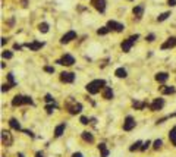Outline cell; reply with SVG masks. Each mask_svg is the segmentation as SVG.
Listing matches in <instances>:
<instances>
[{"label": "cell", "mask_w": 176, "mask_h": 157, "mask_svg": "<svg viewBox=\"0 0 176 157\" xmlns=\"http://www.w3.org/2000/svg\"><path fill=\"white\" fill-rule=\"evenodd\" d=\"M176 46V37H170V38H167L163 44H161V50H167V49H172V47H175Z\"/></svg>", "instance_id": "5bb4252c"}, {"label": "cell", "mask_w": 176, "mask_h": 157, "mask_svg": "<svg viewBox=\"0 0 176 157\" xmlns=\"http://www.w3.org/2000/svg\"><path fill=\"white\" fill-rule=\"evenodd\" d=\"M150 145H151V141L147 140L145 142H144V144H142V147H141V151H145V150H147V148H148Z\"/></svg>", "instance_id": "d590c367"}, {"label": "cell", "mask_w": 176, "mask_h": 157, "mask_svg": "<svg viewBox=\"0 0 176 157\" xmlns=\"http://www.w3.org/2000/svg\"><path fill=\"white\" fill-rule=\"evenodd\" d=\"M175 116H176V112H175V113H170V115H167L166 118H161V119H158L156 123H157V125H158V123H163L164 121H166V119H170V118H175Z\"/></svg>", "instance_id": "1f68e13d"}, {"label": "cell", "mask_w": 176, "mask_h": 157, "mask_svg": "<svg viewBox=\"0 0 176 157\" xmlns=\"http://www.w3.org/2000/svg\"><path fill=\"white\" fill-rule=\"evenodd\" d=\"M115 75L118 76V78H126L128 76V72L125 68H118V69L115 70Z\"/></svg>", "instance_id": "cb8c5ba5"}, {"label": "cell", "mask_w": 176, "mask_h": 157, "mask_svg": "<svg viewBox=\"0 0 176 157\" xmlns=\"http://www.w3.org/2000/svg\"><path fill=\"white\" fill-rule=\"evenodd\" d=\"M22 131H24V132H25V134H27V135H30V137H31V138H34V137H35L34 134H33V132H31V131H28V129H22Z\"/></svg>", "instance_id": "60d3db41"}, {"label": "cell", "mask_w": 176, "mask_h": 157, "mask_svg": "<svg viewBox=\"0 0 176 157\" xmlns=\"http://www.w3.org/2000/svg\"><path fill=\"white\" fill-rule=\"evenodd\" d=\"M167 4L170 7H173V6H176V0H167Z\"/></svg>", "instance_id": "b9f144b4"}, {"label": "cell", "mask_w": 176, "mask_h": 157, "mask_svg": "<svg viewBox=\"0 0 176 157\" xmlns=\"http://www.w3.org/2000/svg\"><path fill=\"white\" fill-rule=\"evenodd\" d=\"M98 150H100L101 157H109V150H107V147H106L104 142H100V144H98Z\"/></svg>", "instance_id": "44dd1931"}, {"label": "cell", "mask_w": 176, "mask_h": 157, "mask_svg": "<svg viewBox=\"0 0 176 157\" xmlns=\"http://www.w3.org/2000/svg\"><path fill=\"white\" fill-rule=\"evenodd\" d=\"M169 140H170V142L176 147V126H173V128L170 129V132H169Z\"/></svg>", "instance_id": "d4e9b609"}, {"label": "cell", "mask_w": 176, "mask_h": 157, "mask_svg": "<svg viewBox=\"0 0 176 157\" xmlns=\"http://www.w3.org/2000/svg\"><path fill=\"white\" fill-rule=\"evenodd\" d=\"M132 13H134V16L137 18V19H141L142 15H144V4H137L132 9Z\"/></svg>", "instance_id": "2e32d148"}, {"label": "cell", "mask_w": 176, "mask_h": 157, "mask_svg": "<svg viewBox=\"0 0 176 157\" xmlns=\"http://www.w3.org/2000/svg\"><path fill=\"white\" fill-rule=\"evenodd\" d=\"M65 109L69 112L70 115H78L82 112V104L78 103L73 97H69L66 101H65Z\"/></svg>", "instance_id": "6da1fadb"}, {"label": "cell", "mask_w": 176, "mask_h": 157, "mask_svg": "<svg viewBox=\"0 0 176 157\" xmlns=\"http://www.w3.org/2000/svg\"><path fill=\"white\" fill-rule=\"evenodd\" d=\"M81 137H82V140L87 141V142H94V137H92V134L88 132V131H84V132L81 134Z\"/></svg>", "instance_id": "7402d4cb"}, {"label": "cell", "mask_w": 176, "mask_h": 157, "mask_svg": "<svg viewBox=\"0 0 176 157\" xmlns=\"http://www.w3.org/2000/svg\"><path fill=\"white\" fill-rule=\"evenodd\" d=\"M141 147H142V142H141V141H135V142L129 147V151H137V150H141Z\"/></svg>", "instance_id": "4316f807"}, {"label": "cell", "mask_w": 176, "mask_h": 157, "mask_svg": "<svg viewBox=\"0 0 176 157\" xmlns=\"http://www.w3.org/2000/svg\"><path fill=\"white\" fill-rule=\"evenodd\" d=\"M106 87V81L104 79H92L91 82L87 84V91L89 94H97L100 93V90H104Z\"/></svg>", "instance_id": "7a4b0ae2"}, {"label": "cell", "mask_w": 176, "mask_h": 157, "mask_svg": "<svg viewBox=\"0 0 176 157\" xmlns=\"http://www.w3.org/2000/svg\"><path fill=\"white\" fill-rule=\"evenodd\" d=\"M109 31H110V30H109L107 27H101L100 30H97V34H98V35H106Z\"/></svg>", "instance_id": "4dcf8cb0"}, {"label": "cell", "mask_w": 176, "mask_h": 157, "mask_svg": "<svg viewBox=\"0 0 176 157\" xmlns=\"http://www.w3.org/2000/svg\"><path fill=\"white\" fill-rule=\"evenodd\" d=\"M10 88H12V87H10L9 84H3V85H1V91H3V93H7Z\"/></svg>", "instance_id": "74e56055"}, {"label": "cell", "mask_w": 176, "mask_h": 157, "mask_svg": "<svg viewBox=\"0 0 176 157\" xmlns=\"http://www.w3.org/2000/svg\"><path fill=\"white\" fill-rule=\"evenodd\" d=\"M21 49H22V46H21V44H13V50H21Z\"/></svg>", "instance_id": "7bdbcfd3"}, {"label": "cell", "mask_w": 176, "mask_h": 157, "mask_svg": "<svg viewBox=\"0 0 176 157\" xmlns=\"http://www.w3.org/2000/svg\"><path fill=\"white\" fill-rule=\"evenodd\" d=\"M160 93L163 94V96H169V94H175L176 93V88L175 87H169V85H163V87H160Z\"/></svg>", "instance_id": "e0dca14e"}, {"label": "cell", "mask_w": 176, "mask_h": 157, "mask_svg": "<svg viewBox=\"0 0 176 157\" xmlns=\"http://www.w3.org/2000/svg\"><path fill=\"white\" fill-rule=\"evenodd\" d=\"M132 106H134V109H137V110H142V109H145L147 107V101H132Z\"/></svg>", "instance_id": "603a6c76"}, {"label": "cell", "mask_w": 176, "mask_h": 157, "mask_svg": "<svg viewBox=\"0 0 176 157\" xmlns=\"http://www.w3.org/2000/svg\"><path fill=\"white\" fill-rule=\"evenodd\" d=\"M72 157H84V156H82L81 153H73V154H72Z\"/></svg>", "instance_id": "f6af8a7d"}, {"label": "cell", "mask_w": 176, "mask_h": 157, "mask_svg": "<svg viewBox=\"0 0 176 157\" xmlns=\"http://www.w3.org/2000/svg\"><path fill=\"white\" fill-rule=\"evenodd\" d=\"M1 56H3V59H12V57H13V53L9 52V50H6V52L1 53Z\"/></svg>", "instance_id": "e575fe53"}, {"label": "cell", "mask_w": 176, "mask_h": 157, "mask_svg": "<svg viewBox=\"0 0 176 157\" xmlns=\"http://www.w3.org/2000/svg\"><path fill=\"white\" fill-rule=\"evenodd\" d=\"M75 38H76V33H75V31H69V33H66V34L62 35L60 43H62V44H68V43H70V41L75 40Z\"/></svg>", "instance_id": "4fadbf2b"}, {"label": "cell", "mask_w": 176, "mask_h": 157, "mask_svg": "<svg viewBox=\"0 0 176 157\" xmlns=\"http://www.w3.org/2000/svg\"><path fill=\"white\" fill-rule=\"evenodd\" d=\"M44 100H46V103H47V104H54V98H53L52 94H46Z\"/></svg>", "instance_id": "f546056e"}, {"label": "cell", "mask_w": 176, "mask_h": 157, "mask_svg": "<svg viewBox=\"0 0 176 157\" xmlns=\"http://www.w3.org/2000/svg\"><path fill=\"white\" fill-rule=\"evenodd\" d=\"M54 109H56V104H46V112L49 115H52L53 112H54Z\"/></svg>", "instance_id": "d6a6232c"}, {"label": "cell", "mask_w": 176, "mask_h": 157, "mask_svg": "<svg viewBox=\"0 0 176 157\" xmlns=\"http://www.w3.org/2000/svg\"><path fill=\"white\" fill-rule=\"evenodd\" d=\"M6 43H7V38H4V37H3V38H1V46H4Z\"/></svg>", "instance_id": "bcb514c9"}, {"label": "cell", "mask_w": 176, "mask_h": 157, "mask_svg": "<svg viewBox=\"0 0 176 157\" xmlns=\"http://www.w3.org/2000/svg\"><path fill=\"white\" fill-rule=\"evenodd\" d=\"M137 126V122L132 116H126L125 121H123V131H132L134 128Z\"/></svg>", "instance_id": "ba28073f"}, {"label": "cell", "mask_w": 176, "mask_h": 157, "mask_svg": "<svg viewBox=\"0 0 176 157\" xmlns=\"http://www.w3.org/2000/svg\"><path fill=\"white\" fill-rule=\"evenodd\" d=\"M16 157H25V156H24L22 153H18V156H16Z\"/></svg>", "instance_id": "7dc6e473"}, {"label": "cell", "mask_w": 176, "mask_h": 157, "mask_svg": "<svg viewBox=\"0 0 176 157\" xmlns=\"http://www.w3.org/2000/svg\"><path fill=\"white\" fill-rule=\"evenodd\" d=\"M167 79H169V73H167V72H158L157 75H156V81L160 82V84L166 82Z\"/></svg>", "instance_id": "ac0fdd59"}, {"label": "cell", "mask_w": 176, "mask_h": 157, "mask_svg": "<svg viewBox=\"0 0 176 157\" xmlns=\"http://www.w3.org/2000/svg\"><path fill=\"white\" fill-rule=\"evenodd\" d=\"M169 16H170V12H163V13L157 18V21H158V22H163V21H166Z\"/></svg>", "instance_id": "83f0119b"}, {"label": "cell", "mask_w": 176, "mask_h": 157, "mask_svg": "<svg viewBox=\"0 0 176 157\" xmlns=\"http://www.w3.org/2000/svg\"><path fill=\"white\" fill-rule=\"evenodd\" d=\"M65 128H66V123L65 122L57 125V126L54 128V138H60V137L63 135V132H65Z\"/></svg>", "instance_id": "9a60e30c"}, {"label": "cell", "mask_w": 176, "mask_h": 157, "mask_svg": "<svg viewBox=\"0 0 176 157\" xmlns=\"http://www.w3.org/2000/svg\"><path fill=\"white\" fill-rule=\"evenodd\" d=\"M106 27H107L110 31H115V33H122L123 30H125V25H123V24H119V22H116V21H109Z\"/></svg>", "instance_id": "52a82bcc"}, {"label": "cell", "mask_w": 176, "mask_h": 157, "mask_svg": "<svg viewBox=\"0 0 176 157\" xmlns=\"http://www.w3.org/2000/svg\"><path fill=\"white\" fill-rule=\"evenodd\" d=\"M56 63H59V65H63V66H72L73 63H75V57L69 54V53H66V54H63L59 60H56Z\"/></svg>", "instance_id": "5b68a950"}, {"label": "cell", "mask_w": 176, "mask_h": 157, "mask_svg": "<svg viewBox=\"0 0 176 157\" xmlns=\"http://www.w3.org/2000/svg\"><path fill=\"white\" fill-rule=\"evenodd\" d=\"M24 104L34 106V101H33V98L30 96H21V94H18V96H15L12 98V106L18 107V106H24Z\"/></svg>", "instance_id": "3957f363"}, {"label": "cell", "mask_w": 176, "mask_h": 157, "mask_svg": "<svg viewBox=\"0 0 176 157\" xmlns=\"http://www.w3.org/2000/svg\"><path fill=\"white\" fill-rule=\"evenodd\" d=\"M79 122L82 123V125H88V123H89V119H88L87 116H81V118H79Z\"/></svg>", "instance_id": "8d00e7d4"}, {"label": "cell", "mask_w": 176, "mask_h": 157, "mask_svg": "<svg viewBox=\"0 0 176 157\" xmlns=\"http://www.w3.org/2000/svg\"><path fill=\"white\" fill-rule=\"evenodd\" d=\"M154 38H156V37H154V34H148V35H147V37H145V40H147L148 43H151V41H154Z\"/></svg>", "instance_id": "f35d334b"}, {"label": "cell", "mask_w": 176, "mask_h": 157, "mask_svg": "<svg viewBox=\"0 0 176 157\" xmlns=\"http://www.w3.org/2000/svg\"><path fill=\"white\" fill-rule=\"evenodd\" d=\"M153 144H154V145H153V147H154V150H158V148H161V145H163V141L158 138V140H156L154 142H153Z\"/></svg>", "instance_id": "836d02e7"}, {"label": "cell", "mask_w": 176, "mask_h": 157, "mask_svg": "<svg viewBox=\"0 0 176 157\" xmlns=\"http://www.w3.org/2000/svg\"><path fill=\"white\" fill-rule=\"evenodd\" d=\"M38 31L43 33V34L49 33V24H47V22H41V24H38Z\"/></svg>", "instance_id": "484cf974"}, {"label": "cell", "mask_w": 176, "mask_h": 157, "mask_svg": "<svg viewBox=\"0 0 176 157\" xmlns=\"http://www.w3.org/2000/svg\"><path fill=\"white\" fill-rule=\"evenodd\" d=\"M140 38V35L135 34V35H131V37H128L126 40H123L122 43H121V49H122L123 53H129L131 52V49H132V46L135 44V41Z\"/></svg>", "instance_id": "277c9868"}, {"label": "cell", "mask_w": 176, "mask_h": 157, "mask_svg": "<svg viewBox=\"0 0 176 157\" xmlns=\"http://www.w3.org/2000/svg\"><path fill=\"white\" fill-rule=\"evenodd\" d=\"M103 98L104 100H112L113 98V90L110 87H104V90H103Z\"/></svg>", "instance_id": "d6986e66"}, {"label": "cell", "mask_w": 176, "mask_h": 157, "mask_svg": "<svg viewBox=\"0 0 176 157\" xmlns=\"http://www.w3.org/2000/svg\"><path fill=\"white\" fill-rule=\"evenodd\" d=\"M24 47H27V49H30L33 52H37V50H40V49L44 47V43L43 41H31V43H25Z\"/></svg>", "instance_id": "30bf717a"}, {"label": "cell", "mask_w": 176, "mask_h": 157, "mask_svg": "<svg viewBox=\"0 0 176 157\" xmlns=\"http://www.w3.org/2000/svg\"><path fill=\"white\" fill-rule=\"evenodd\" d=\"M35 157H44V154H43L41 151H37V153H35Z\"/></svg>", "instance_id": "ee69618b"}, {"label": "cell", "mask_w": 176, "mask_h": 157, "mask_svg": "<svg viewBox=\"0 0 176 157\" xmlns=\"http://www.w3.org/2000/svg\"><path fill=\"white\" fill-rule=\"evenodd\" d=\"M1 144L4 147H10L13 144V137H12L10 131H6V129L1 131Z\"/></svg>", "instance_id": "8992f818"}, {"label": "cell", "mask_w": 176, "mask_h": 157, "mask_svg": "<svg viewBox=\"0 0 176 157\" xmlns=\"http://www.w3.org/2000/svg\"><path fill=\"white\" fill-rule=\"evenodd\" d=\"M7 81H9V85L10 87H15L16 85V82H15V79H13V73L10 72V73H7Z\"/></svg>", "instance_id": "f1b7e54d"}, {"label": "cell", "mask_w": 176, "mask_h": 157, "mask_svg": "<svg viewBox=\"0 0 176 157\" xmlns=\"http://www.w3.org/2000/svg\"><path fill=\"white\" fill-rule=\"evenodd\" d=\"M9 125H10V128H12V129H15V131H22V128H21V123H19V121H16L15 118L9 119Z\"/></svg>", "instance_id": "ffe728a7"}, {"label": "cell", "mask_w": 176, "mask_h": 157, "mask_svg": "<svg viewBox=\"0 0 176 157\" xmlns=\"http://www.w3.org/2000/svg\"><path fill=\"white\" fill-rule=\"evenodd\" d=\"M60 81L65 84H72L75 81V73L73 72H62L60 73Z\"/></svg>", "instance_id": "9c48e42d"}, {"label": "cell", "mask_w": 176, "mask_h": 157, "mask_svg": "<svg viewBox=\"0 0 176 157\" xmlns=\"http://www.w3.org/2000/svg\"><path fill=\"white\" fill-rule=\"evenodd\" d=\"M91 6L100 13H103L106 10V0H91Z\"/></svg>", "instance_id": "8fae6325"}, {"label": "cell", "mask_w": 176, "mask_h": 157, "mask_svg": "<svg viewBox=\"0 0 176 157\" xmlns=\"http://www.w3.org/2000/svg\"><path fill=\"white\" fill-rule=\"evenodd\" d=\"M44 70H46L47 73H53V72H54V68H53V66H44Z\"/></svg>", "instance_id": "ab89813d"}, {"label": "cell", "mask_w": 176, "mask_h": 157, "mask_svg": "<svg viewBox=\"0 0 176 157\" xmlns=\"http://www.w3.org/2000/svg\"><path fill=\"white\" fill-rule=\"evenodd\" d=\"M164 107V100L163 98H154V101L150 104V109L153 110V112H158V110H161Z\"/></svg>", "instance_id": "7c38bea8"}]
</instances>
